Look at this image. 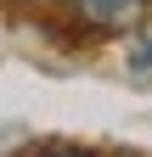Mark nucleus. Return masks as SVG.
Masks as SVG:
<instances>
[{
    "mask_svg": "<svg viewBox=\"0 0 152 157\" xmlns=\"http://www.w3.org/2000/svg\"><path fill=\"white\" fill-rule=\"evenodd\" d=\"M96 28H130L135 17L146 11V0H73Z\"/></svg>",
    "mask_w": 152,
    "mask_h": 157,
    "instance_id": "f257e3e1",
    "label": "nucleus"
},
{
    "mask_svg": "<svg viewBox=\"0 0 152 157\" xmlns=\"http://www.w3.org/2000/svg\"><path fill=\"white\" fill-rule=\"evenodd\" d=\"M40 157H85V151H68V146H56V151H40Z\"/></svg>",
    "mask_w": 152,
    "mask_h": 157,
    "instance_id": "f03ea898",
    "label": "nucleus"
}]
</instances>
